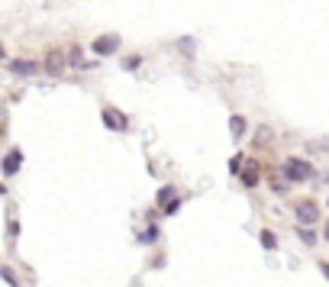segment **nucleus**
I'll return each mask as SVG.
<instances>
[{"instance_id":"14","label":"nucleus","mask_w":329,"mask_h":287,"mask_svg":"<svg viewBox=\"0 0 329 287\" xmlns=\"http://www.w3.org/2000/svg\"><path fill=\"white\" fill-rule=\"evenodd\" d=\"M300 239H304V242H306V245H313V242H316V236H313V233H310V229H300Z\"/></svg>"},{"instance_id":"9","label":"nucleus","mask_w":329,"mask_h":287,"mask_svg":"<svg viewBox=\"0 0 329 287\" xmlns=\"http://www.w3.org/2000/svg\"><path fill=\"white\" fill-rule=\"evenodd\" d=\"M261 245L268 248V252H271V248H278V239H275V233H271V229H265V233H261Z\"/></svg>"},{"instance_id":"1","label":"nucleus","mask_w":329,"mask_h":287,"mask_svg":"<svg viewBox=\"0 0 329 287\" xmlns=\"http://www.w3.org/2000/svg\"><path fill=\"white\" fill-rule=\"evenodd\" d=\"M281 171H284V178L294 181V184L313 178V168H310V162H304V158H287V162L281 165Z\"/></svg>"},{"instance_id":"11","label":"nucleus","mask_w":329,"mask_h":287,"mask_svg":"<svg viewBox=\"0 0 329 287\" xmlns=\"http://www.w3.org/2000/svg\"><path fill=\"white\" fill-rule=\"evenodd\" d=\"M229 126H232V132H236V136H242V132H245V120L242 117H232Z\"/></svg>"},{"instance_id":"16","label":"nucleus","mask_w":329,"mask_h":287,"mask_svg":"<svg viewBox=\"0 0 329 287\" xmlns=\"http://www.w3.org/2000/svg\"><path fill=\"white\" fill-rule=\"evenodd\" d=\"M326 239H329V223H326Z\"/></svg>"},{"instance_id":"12","label":"nucleus","mask_w":329,"mask_h":287,"mask_svg":"<svg viewBox=\"0 0 329 287\" xmlns=\"http://www.w3.org/2000/svg\"><path fill=\"white\" fill-rule=\"evenodd\" d=\"M139 62H142V58H139V55H132V58H126V62H123V68L136 71V68H139Z\"/></svg>"},{"instance_id":"7","label":"nucleus","mask_w":329,"mask_h":287,"mask_svg":"<svg viewBox=\"0 0 329 287\" xmlns=\"http://www.w3.org/2000/svg\"><path fill=\"white\" fill-rule=\"evenodd\" d=\"M46 71H49V74H58V71H61V55L58 52H52L46 58Z\"/></svg>"},{"instance_id":"15","label":"nucleus","mask_w":329,"mask_h":287,"mask_svg":"<svg viewBox=\"0 0 329 287\" xmlns=\"http://www.w3.org/2000/svg\"><path fill=\"white\" fill-rule=\"evenodd\" d=\"M320 271H323V274H326V278H329V264H320Z\"/></svg>"},{"instance_id":"4","label":"nucleus","mask_w":329,"mask_h":287,"mask_svg":"<svg viewBox=\"0 0 329 287\" xmlns=\"http://www.w3.org/2000/svg\"><path fill=\"white\" fill-rule=\"evenodd\" d=\"M100 117H103V123H107L110 129H126V120L120 117V110L107 107V110H103V113H100Z\"/></svg>"},{"instance_id":"6","label":"nucleus","mask_w":329,"mask_h":287,"mask_svg":"<svg viewBox=\"0 0 329 287\" xmlns=\"http://www.w3.org/2000/svg\"><path fill=\"white\" fill-rule=\"evenodd\" d=\"M10 71H13V74H36L39 65L36 62H23V58H20V62H10Z\"/></svg>"},{"instance_id":"10","label":"nucleus","mask_w":329,"mask_h":287,"mask_svg":"<svg viewBox=\"0 0 329 287\" xmlns=\"http://www.w3.org/2000/svg\"><path fill=\"white\" fill-rule=\"evenodd\" d=\"M242 181H245V187H255V184H258V168H249L242 174Z\"/></svg>"},{"instance_id":"2","label":"nucleus","mask_w":329,"mask_h":287,"mask_svg":"<svg viewBox=\"0 0 329 287\" xmlns=\"http://www.w3.org/2000/svg\"><path fill=\"white\" fill-rule=\"evenodd\" d=\"M294 216L300 219V226H313L316 219H320V207H316L313 200H300L297 207H294Z\"/></svg>"},{"instance_id":"8","label":"nucleus","mask_w":329,"mask_h":287,"mask_svg":"<svg viewBox=\"0 0 329 287\" xmlns=\"http://www.w3.org/2000/svg\"><path fill=\"white\" fill-rule=\"evenodd\" d=\"M175 194H177L175 187H161V191H158V203H161V207H165V203H171V200H175Z\"/></svg>"},{"instance_id":"3","label":"nucleus","mask_w":329,"mask_h":287,"mask_svg":"<svg viewBox=\"0 0 329 287\" xmlns=\"http://www.w3.org/2000/svg\"><path fill=\"white\" fill-rule=\"evenodd\" d=\"M120 48V36H103V39L94 42V52L97 55H113Z\"/></svg>"},{"instance_id":"17","label":"nucleus","mask_w":329,"mask_h":287,"mask_svg":"<svg viewBox=\"0 0 329 287\" xmlns=\"http://www.w3.org/2000/svg\"><path fill=\"white\" fill-rule=\"evenodd\" d=\"M0 55H3V48H0Z\"/></svg>"},{"instance_id":"13","label":"nucleus","mask_w":329,"mask_h":287,"mask_svg":"<svg viewBox=\"0 0 329 287\" xmlns=\"http://www.w3.org/2000/svg\"><path fill=\"white\" fill-rule=\"evenodd\" d=\"M181 210V200H171V203H165V216H171V213H177Z\"/></svg>"},{"instance_id":"5","label":"nucleus","mask_w":329,"mask_h":287,"mask_svg":"<svg viewBox=\"0 0 329 287\" xmlns=\"http://www.w3.org/2000/svg\"><path fill=\"white\" fill-rule=\"evenodd\" d=\"M20 162H23V155L13 148V152L3 158V174H16V171H20Z\"/></svg>"}]
</instances>
